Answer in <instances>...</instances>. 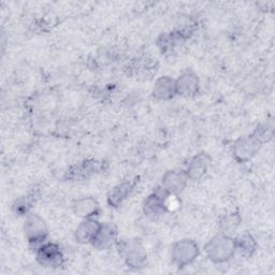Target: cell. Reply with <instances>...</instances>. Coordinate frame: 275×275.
<instances>
[{
    "mask_svg": "<svg viewBox=\"0 0 275 275\" xmlns=\"http://www.w3.org/2000/svg\"><path fill=\"white\" fill-rule=\"evenodd\" d=\"M232 244L231 242L227 240V239L220 238L214 240V242L211 244V249L210 251L213 253V257H217L220 259H226L229 255L232 252Z\"/></svg>",
    "mask_w": 275,
    "mask_h": 275,
    "instance_id": "cell-1",
    "label": "cell"
},
{
    "mask_svg": "<svg viewBox=\"0 0 275 275\" xmlns=\"http://www.w3.org/2000/svg\"><path fill=\"white\" fill-rule=\"evenodd\" d=\"M176 259H179L181 262H187L189 261L196 254V247L192 243L184 242L177 245L175 248Z\"/></svg>",
    "mask_w": 275,
    "mask_h": 275,
    "instance_id": "cell-2",
    "label": "cell"
},
{
    "mask_svg": "<svg viewBox=\"0 0 275 275\" xmlns=\"http://www.w3.org/2000/svg\"><path fill=\"white\" fill-rule=\"evenodd\" d=\"M99 230V227L97 225V223L94 222H87L83 223V225H81L79 230H78V237L81 240H88L90 238H95L97 232Z\"/></svg>",
    "mask_w": 275,
    "mask_h": 275,
    "instance_id": "cell-3",
    "label": "cell"
},
{
    "mask_svg": "<svg viewBox=\"0 0 275 275\" xmlns=\"http://www.w3.org/2000/svg\"><path fill=\"white\" fill-rule=\"evenodd\" d=\"M176 87L179 88L183 94H191L195 91L197 87V79L190 74H186L180 79V82Z\"/></svg>",
    "mask_w": 275,
    "mask_h": 275,
    "instance_id": "cell-4",
    "label": "cell"
},
{
    "mask_svg": "<svg viewBox=\"0 0 275 275\" xmlns=\"http://www.w3.org/2000/svg\"><path fill=\"white\" fill-rule=\"evenodd\" d=\"M26 230L29 236H33L34 239L41 237L44 230L43 223L39 220V218L32 217L29 218L26 225Z\"/></svg>",
    "mask_w": 275,
    "mask_h": 275,
    "instance_id": "cell-5",
    "label": "cell"
},
{
    "mask_svg": "<svg viewBox=\"0 0 275 275\" xmlns=\"http://www.w3.org/2000/svg\"><path fill=\"white\" fill-rule=\"evenodd\" d=\"M96 202L93 200H82L78 203L76 212L81 213L83 216H88L96 210Z\"/></svg>",
    "mask_w": 275,
    "mask_h": 275,
    "instance_id": "cell-6",
    "label": "cell"
},
{
    "mask_svg": "<svg viewBox=\"0 0 275 275\" xmlns=\"http://www.w3.org/2000/svg\"><path fill=\"white\" fill-rule=\"evenodd\" d=\"M172 83L170 81L168 80H161L157 84L156 87V96H159L160 98H166L167 96H170V94L172 93Z\"/></svg>",
    "mask_w": 275,
    "mask_h": 275,
    "instance_id": "cell-7",
    "label": "cell"
}]
</instances>
